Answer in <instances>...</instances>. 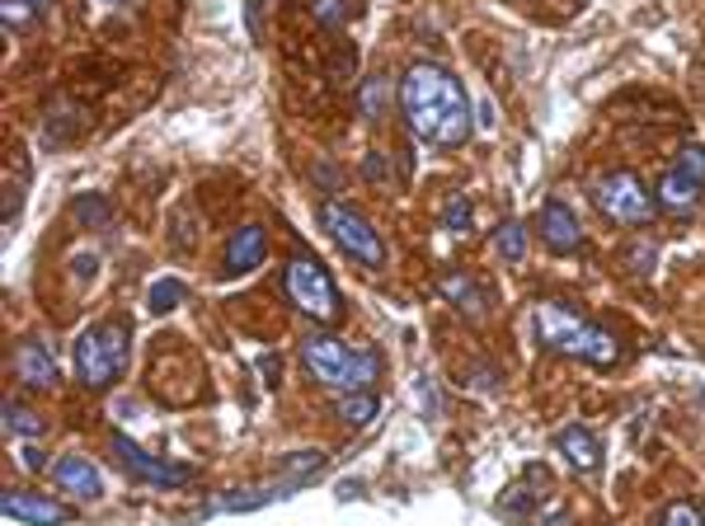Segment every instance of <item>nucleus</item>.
Listing matches in <instances>:
<instances>
[{
    "label": "nucleus",
    "mask_w": 705,
    "mask_h": 526,
    "mask_svg": "<svg viewBox=\"0 0 705 526\" xmlns=\"http://www.w3.org/2000/svg\"><path fill=\"white\" fill-rule=\"evenodd\" d=\"M625 259H631V272H654L658 249L654 245H631V249H625Z\"/></svg>",
    "instance_id": "c85d7f7f"
},
{
    "label": "nucleus",
    "mask_w": 705,
    "mask_h": 526,
    "mask_svg": "<svg viewBox=\"0 0 705 526\" xmlns=\"http://www.w3.org/2000/svg\"><path fill=\"white\" fill-rule=\"evenodd\" d=\"M555 452L570 461V471H579V475H593L597 465H602V442H597L593 427H583V423L560 427V433H555Z\"/></svg>",
    "instance_id": "4468645a"
},
{
    "label": "nucleus",
    "mask_w": 705,
    "mask_h": 526,
    "mask_svg": "<svg viewBox=\"0 0 705 526\" xmlns=\"http://www.w3.org/2000/svg\"><path fill=\"white\" fill-rule=\"evenodd\" d=\"M325 471V452H316V446H306V452H292L278 461V498L297 494L306 479H316Z\"/></svg>",
    "instance_id": "f3484780"
},
{
    "label": "nucleus",
    "mask_w": 705,
    "mask_h": 526,
    "mask_svg": "<svg viewBox=\"0 0 705 526\" xmlns=\"http://www.w3.org/2000/svg\"><path fill=\"white\" fill-rule=\"evenodd\" d=\"M0 508H6V517L33 522V526H67V522H71L67 503H57V498H48V494H29V489H10L6 498H0Z\"/></svg>",
    "instance_id": "f8f14e48"
},
{
    "label": "nucleus",
    "mask_w": 705,
    "mask_h": 526,
    "mask_svg": "<svg viewBox=\"0 0 705 526\" xmlns=\"http://www.w3.org/2000/svg\"><path fill=\"white\" fill-rule=\"evenodd\" d=\"M335 81H352V48H344L335 56Z\"/></svg>",
    "instance_id": "7c9ffc66"
},
{
    "label": "nucleus",
    "mask_w": 705,
    "mask_h": 526,
    "mask_svg": "<svg viewBox=\"0 0 705 526\" xmlns=\"http://www.w3.org/2000/svg\"><path fill=\"white\" fill-rule=\"evenodd\" d=\"M442 230H447V236H457V240H466L470 230H476V226H470V198H466V193H452V198L442 203Z\"/></svg>",
    "instance_id": "a878e982"
},
{
    "label": "nucleus",
    "mask_w": 705,
    "mask_h": 526,
    "mask_svg": "<svg viewBox=\"0 0 705 526\" xmlns=\"http://www.w3.org/2000/svg\"><path fill=\"white\" fill-rule=\"evenodd\" d=\"M701 188H705V146H682L677 155V165L658 179V207H668V212H692L701 203Z\"/></svg>",
    "instance_id": "6e6552de"
},
{
    "label": "nucleus",
    "mask_w": 705,
    "mask_h": 526,
    "mask_svg": "<svg viewBox=\"0 0 705 526\" xmlns=\"http://www.w3.org/2000/svg\"><path fill=\"white\" fill-rule=\"evenodd\" d=\"M33 6H38V14H48V10H52V0H33Z\"/></svg>",
    "instance_id": "f704fd0d"
},
{
    "label": "nucleus",
    "mask_w": 705,
    "mask_h": 526,
    "mask_svg": "<svg viewBox=\"0 0 705 526\" xmlns=\"http://www.w3.org/2000/svg\"><path fill=\"white\" fill-rule=\"evenodd\" d=\"M283 291H287V301L297 306L306 320H316V324H339V316H344L339 287H335V278H329L316 255H292L287 259Z\"/></svg>",
    "instance_id": "39448f33"
},
{
    "label": "nucleus",
    "mask_w": 705,
    "mask_h": 526,
    "mask_svg": "<svg viewBox=\"0 0 705 526\" xmlns=\"http://www.w3.org/2000/svg\"><path fill=\"white\" fill-rule=\"evenodd\" d=\"M302 362L325 391L352 395V391H371L381 377V353L377 348H348L335 334H310L302 339Z\"/></svg>",
    "instance_id": "7ed1b4c3"
},
{
    "label": "nucleus",
    "mask_w": 705,
    "mask_h": 526,
    "mask_svg": "<svg viewBox=\"0 0 705 526\" xmlns=\"http://www.w3.org/2000/svg\"><path fill=\"white\" fill-rule=\"evenodd\" d=\"M377 174L386 179V155H381V151H371V155H367V179H377Z\"/></svg>",
    "instance_id": "2f4dec72"
},
{
    "label": "nucleus",
    "mask_w": 705,
    "mask_h": 526,
    "mask_svg": "<svg viewBox=\"0 0 705 526\" xmlns=\"http://www.w3.org/2000/svg\"><path fill=\"white\" fill-rule=\"evenodd\" d=\"M0 19H6L10 33H29L38 24V6L33 0H0Z\"/></svg>",
    "instance_id": "bb28decb"
},
{
    "label": "nucleus",
    "mask_w": 705,
    "mask_h": 526,
    "mask_svg": "<svg viewBox=\"0 0 705 526\" xmlns=\"http://www.w3.org/2000/svg\"><path fill=\"white\" fill-rule=\"evenodd\" d=\"M537 339L545 353H560V358H574V362H588V367H616L621 348L616 339L606 334L602 324H593L583 310L564 306V301H541L537 306Z\"/></svg>",
    "instance_id": "f03ea898"
},
{
    "label": "nucleus",
    "mask_w": 705,
    "mask_h": 526,
    "mask_svg": "<svg viewBox=\"0 0 705 526\" xmlns=\"http://www.w3.org/2000/svg\"><path fill=\"white\" fill-rule=\"evenodd\" d=\"M52 479H57V489H62L67 498H75V503L104 498V475H100V465H94L90 456H81V452L57 456V461H52Z\"/></svg>",
    "instance_id": "9d476101"
},
{
    "label": "nucleus",
    "mask_w": 705,
    "mask_h": 526,
    "mask_svg": "<svg viewBox=\"0 0 705 526\" xmlns=\"http://www.w3.org/2000/svg\"><path fill=\"white\" fill-rule=\"evenodd\" d=\"M316 217H320V226H325V236L335 240L352 264L386 268V240H381V230L371 226L358 207H348V203H339V198H325Z\"/></svg>",
    "instance_id": "0eeeda50"
},
{
    "label": "nucleus",
    "mask_w": 705,
    "mask_h": 526,
    "mask_svg": "<svg viewBox=\"0 0 705 526\" xmlns=\"http://www.w3.org/2000/svg\"><path fill=\"white\" fill-rule=\"evenodd\" d=\"M264 255H268V230H264L259 221H245V226L231 236V245H226V268H222V272H226V278H241V272L259 268Z\"/></svg>",
    "instance_id": "2eb2a0df"
},
{
    "label": "nucleus",
    "mask_w": 705,
    "mask_h": 526,
    "mask_svg": "<svg viewBox=\"0 0 705 526\" xmlns=\"http://www.w3.org/2000/svg\"><path fill=\"white\" fill-rule=\"evenodd\" d=\"M390 100H396V85H390L386 71L362 75V85H358V113H362L367 123H381L386 113H390Z\"/></svg>",
    "instance_id": "a211bd4d"
},
{
    "label": "nucleus",
    "mask_w": 705,
    "mask_h": 526,
    "mask_svg": "<svg viewBox=\"0 0 705 526\" xmlns=\"http://www.w3.org/2000/svg\"><path fill=\"white\" fill-rule=\"evenodd\" d=\"M184 297H188V282L184 278H161V282H151L146 306H151V316H170V310L180 306Z\"/></svg>",
    "instance_id": "b1692460"
},
{
    "label": "nucleus",
    "mask_w": 705,
    "mask_h": 526,
    "mask_svg": "<svg viewBox=\"0 0 705 526\" xmlns=\"http://www.w3.org/2000/svg\"><path fill=\"white\" fill-rule=\"evenodd\" d=\"M476 123H484V127H489V123H494V104H480V113H476Z\"/></svg>",
    "instance_id": "72a5a7b5"
},
{
    "label": "nucleus",
    "mask_w": 705,
    "mask_h": 526,
    "mask_svg": "<svg viewBox=\"0 0 705 526\" xmlns=\"http://www.w3.org/2000/svg\"><path fill=\"white\" fill-rule=\"evenodd\" d=\"M381 414V400L371 395V391H352V395H339L335 400V419L344 427H352V433H362V427H371Z\"/></svg>",
    "instance_id": "6ab92c4d"
},
{
    "label": "nucleus",
    "mask_w": 705,
    "mask_h": 526,
    "mask_svg": "<svg viewBox=\"0 0 705 526\" xmlns=\"http://www.w3.org/2000/svg\"><path fill=\"white\" fill-rule=\"evenodd\" d=\"M14 377L29 385V391H52L57 385V358L43 339H19L14 343Z\"/></svg>",
    "instance_id": "ddd939ff"
},
{
    "label": "nucleus",
    "mask_w": 705,
    "mask_h": 526,
    "mask_svg": "<svg viewBox=\"0 0 705 526\" xmlns=\"http://www.w3.org/2000/svg\"><path fill=\"white\" fill-rule=\"evenodd\" d=\"M537 230H541L545 249H555V255H574V249H583V226H579V217L570 212V203H560V198L541 203Z\"/></svg>",
    "instance_id": "9b49d317"
},
{
    "label": "nucleus",
    "mask_w": 705,
    "mask_h": 526,
    "mask_svg": "<svg viewBox=\"0 0 705 526\" xmlns=\"http://www.w3.org/2000/svg\"><path fill=\"white\" fill-rule=\"evenodd\" d=\"M113 452H117V461L127 465V475L142 479V484H151V489H184V484L193 479V465L151 456V452H142V446H136L132 437H123V433L113 437Z\"/></svg>",
    "instance_id": "1a4fd4ad"
},
{
    "label": "nucleus",
    "mask_w": 705,
    "mask_h": 526,
    "mask_svg": "<svg viewBox=\"0 0 705 526\" xmlns=\"http://www.w3.org/2000/svg\"><path fill=\"white\" fill-rule=\"evenodd\" d=\"M658 526H705V513L687 498H673L668 508L658 513Z\"/></svg>",
    "instance_id": "cd10ccee"
},
{
    "label": "nucleus",
    "mask_w": 705,
    "mask_h": 526,
    "mask_svg": "<svg viewBox=\"0 0 705 526\" xmlns=\"http://www.w3.org/2000/svg\"><path fill=\"white\" fill-rule=\"evenodd\" d=\"M132 358V329L123 320H100L75 339V381L85 391H109Z\"/></svg>",
    "instance_id": "20e7f679"
},
{
    "label": "nucleus",
    "mask_w": 705,
    "mask_h": 526,
    "mask_svg": "<svg viewBox=\"0 0 705 526\" xmlns=\"http://www.w3.org/2000/svg\"><path fill=\"white\" fill-rule=\"evenodd\" d=\"M273 6V0H245V19H249V33L259 38L264 33V10Z\"/></svg>",
    "instance_id": "c756f323"
},
{
    "label": "nucleus",
    "mask_w": 705,
    "mask_h": 526,
    "mask_svg": "<svg viewBox=\"0 0 705 526\" xmlns=\"http://www.w3.org/2000/svg\"><path fill=\"white\" fill-rule=\"evenodd\" d=\"M494 249H499L503 264H522V259H527V226L508 217V221L494 230Z\"/></svg>",
    "instance_id": "5701e85b"
},
{
    "label": "nucleus",
    "mask_w": 705,
    "mask_h": 526,
    "mask_svg": "<svg viewBox=\"0 0 705 526\" xmlns=\"http://www.w3.org/2000/svg\"><path fill=\"white\" fill-rule=\"evenodd\" d=\"M278 498V489H241V494H222L207 503V513H254L264 508V503Z\"/></svg>",
    "instance_id": "412c9836"
},
{
    "label": "nucleus",
    "mask_w": 705,
    "mask_h": 526,
    "mask_svg": "<svg viewBox=\"0 0 705 526\" xmlns=\"http://www.w3.org/2000/svg\"><path fill=\"white\" fill-rule=\"evenodd\" d=\"M306 10L316 14V24H320V29L339 33V29L348 24V19H352V10H358V6H352V0H306Z\"/></svg>",
    "instance_id": "393cba45"
},
{
    "label": "nucleus",
    "mask_w": 705,
    "mask_h": 526,
    "mask_svg": "<svg viewBox=\"0 0 705 526\" xmlns=\"http://www.w3.org/2000/svg\"><path fill=\"white\" fill-rule=\"evenodd\" d=\"M71 212H75V221L90 226V230H109L113 226V203L104 198V193H81V198L71 203Z\"/></svg>",
    "instance_id": "aec40b11"
},
{
    "label": "nucleus",
    "mask_w": 705,
    "mask_h": 526,
    "mask_svg": "<svg viewBox=\"0 0 705 526\" xmlns=\"http://www.w3.org/2000/svg\"><path fill=\"white\" fill-rule=\"evenodd\" d=\"M593 203L616 226H650L658 212V193L631 169H606L593 179Z\"/></svg>",
    "instance_id": "423d86ee"
},
{
    "label": "nucleus",
    "mask_w": 705,
    "mask_h": 526,
    "mask_svg": "<svg viewBox=\"0 0 705 526\" xmlns=\"http://www.w3.org/2000/svg\"><path fill=\"white\" fill-rule=\"evenodd\" d=\"M438 291H442V301H452L466 320H480L484 310H489V291L470 278V272H461V268H452V272H442L438 278Z\"/></svg>",
    "instance_id": "dca6fc26"
},
{
    "label": "nucleus",
    "mask_w": 705,
    "mask_h": 526,
    "mask_svg": "<svg viewBox=\"0 0 705 526\" xmlns=\"http://www.w3.org/2000/svg\"><path fill=\"white\" fill-rule=\"evenodd\" d=\"M19 461H24V465H29V471H38V465H43V456H38V452H33V446H24V452H19Z\"/></svg>",
    "instance_id": "473e14b6"
},
{
    "label": "nucleus",
    "mask_w": 705,
    "mask_h": 526,
    "mask_svg": "<svg viewBox=\"0 0 705 526\" xmlns=\"http://www.w3.org/2000/svg\"><path fill=\"white\" fill-rule=\"evenodd\" d=\"M396 109H400L405 132L438 151H457L476 132V109L466 100V85L438 62H415L400 75Z\"/></svg>",
    "instance_id": "f257e3e1"
},
{
    "label": "nucleus",
    "mask_w": 705,
    "mask_h": 526,
    "mask_svg": "<svg viewBox=\"0 0 705 526\" xmlns=\"http://www.w3.org/2000/svg\"><path fill=\"white\" fill-rule=\"evenodd\" d=\"M6 433H14V437H43L48 423H43V414H33L29 404L6 400Z\"/></svg>",
    "instance_id": "4be33fe9"
}]
</instances>
